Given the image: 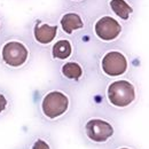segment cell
<instances>
[{"label": "cell", "instance_id": "obj_1", "mask_svg": "<svg viewBox=\"0 0 149 149\" xmlns=\"http://www.w3.org/2000/svg\"><path fill=\"white\" fill-rule=\"evenodd\" d=\"M32 60V48L25 38L7 35L0 40V67L8 71H19Z\"/></svg>", "mask_w": 149, "mask_h": 149}, {"label": "cell", "instance_id": "obj_2", "mask_svg": "<svg viewBox=\"0 0 149 149\" xmlns=\"http://www.w3.org/2000/svg\"><path fill=\"white\" fill-rule=\"evenodd\" d=\"M30 39L40 47H46L55 40L58 25L46 17H35L28 26Z\"/></svg>", "mask_w": 149, "mask_h": 149}, {"label": "cell", "instance_id": "obj_3", "mask_svg": "<svg viewBox=\"0 0 149 149\" xmlns=\"http://www.w3.org/2000/svg\"><path fill=\"white\" fill-rule=\"evenodd\" d=\"M70 107V99L68 94L53 90L45 94L40 101V110L47 119H56L62 117Z\"/></svg>", "mask_w": 149, "mask_h": 149}, {"label": "cell", "instance_id": "obj_4", "mask_svg": "<svg viewBox=\"0 0 149 149\" xmlns=\"http://www.w3.org/2000/svg\"><path fill=\"white\" fill-rule=\"evenodd\" d=\"M107 97L109 103L117 108L130 106L135 99V88L129 80L119 79L109 84L107 88Z\"/></svg>", "mask_w": 149, "mask_h": 149}, {"label": "cell", "instance_id": "obj_5", "mask_svg": "<svg viewBox=\"0 0 149 149\" xmlns=\"http://www.w3.org/2000/svg\"><path fill=\"white\" fill-rule=\"evenodd\" d=\"M123 26L119 21L109 14L99 16L93 23L94 36L101 41H113L122 35Z\"/></svg>", "mask_w": 149, "mask_h": 149}, {"label": "cell", "instance_id": "obj_6", "mask_svg": "<svg viewBox=\"0 0 149 149\" xmlns=\"http://www.w3.org/2000/svg\"><path fill=\"white\" fill-rule=\"evenodd\" d=\"M129 62L126 56L119 51H109L101 57V71L108 77H118L126 72Z\"/></svg>", "mask_w": 149, "mask_h": 149}, {"label": "cell", "instance_id": "obj_7", "mask_svg": "<svg viewBox=\"0 0 149 149\" xmlns=\"http://www.w3.org/2000/svg\"><path fill=\"white\" fill-rule=\"evenodd\" d=\"M85 133L94 142H106L113 134L112 125L101 118H91L85 124Z\"/></svg>", "mask_w": 149, "mask_h": 149}, {"label": "cell", "instance_id": "obj_8", "mask_svg": "<svg viewBox=\"0 0 149 149\" xmlns=\"http://www.w3.org/2000/svg\"><path fill=\"white\" fill-rule=\"evenodd\" d=\"M58 28L62 30L63 33L68 36H72L74 33L83 30L86 25L85 17L76 12V10H68L61 14L58 17Z\"/></svg>", "mask_w": 149, "mask_h": 149}, {"label": "cell", "instance_id": "obj_9", "mask_svg": "<svg viewBox=\"0 0 149 149\" xmlns=\"http://www.w3.org/2000/svg\"><path fill=\"white\" fill-rule=\"evenodd\" d=\"M72 52H74V45L71 40H69L68 38H61L56 40L53 44L52 51H51L53 58L60 60V61L68 60L72 55Z\"/></svg>", "mask_w": 149, "mask_h": 149}, {"label": "cell", "instance_id": "obj_10", "mask_svg": "<svg viewBox=\"0 0 149 149\" xmlns=\"http://www.w3.org/2000/svg\"><path fill=\"white\" fill-rule=\"evenodd\" d=\"M108 6L113 15L123 21H129L133 14V7L126 0H108Z\"/></svg>", "mask_w": 149, "mask_h": 149}, {"label": "cell", "instance_id": "obj_11", "mask_svg": "<svg viewBox=\"0 0 149 149\" xmlns=\"http://www.w3.org/2000/svg\"><path fill=\"white\" fill-rule=\"evenodd\" d=\"M61 74L62 76L72 81H78L83 77V67L79 62L77 61H68L61 67Z\"/></svg>", "mask_w": 149, "mask_h": 149}, {"label": "cell", "instance_id": "obj_12", "mask_svg": "<svg viewBox=\"0 0 149 149\" xmlns=\"http://www.w3.org/2000/svg\"><path fill=\"white\" fill-rule=\"evenodd\" d=\"M13 106V101L10 97V94L6 90L0 88V117L7 115L10 111Z\"/></svg>", "mask_w": 149, "mask_h": 149}, {"label": "cell", "instance_id": "obj_13", "mask_svg": "<svg viewBox=\"0 0 149 149\" xmlns=\"http://www.w3.org/2000/svg\"><path fill=\"white\" fill-rule=\"evenodd\" d=\"M29 149H51L49 145L44 139H36Z\"/></svg>", "mask_w": 149, "mask_h": 149}, {"label": "cell", "instance_id": "obj_14", "mask_svg": "<svg viewBox=\"0 0 149 149\" xmlns=\"http://www.w3.org/2000/svg\"><path fill=\"white\" fill-rule=\"evenodd\" d=\"M6 31H7V23L5 16L0 13V40L6 36Z\"/></svg>", "mask_w": 149, "mask_h": 149}, {"label": "cell", "instance_id": "obj_15", "mask_svg": "<svg viewBox=\"0 0 149 149\" xmlns=\"http://www.w3.org/2000/svg\"><path fill=\"white\" fill-rule=\"evenodd\" d=\"M67 2L69 3H72V5H78V3H83V2H86L87 0H65Z\"/></svg>", "mask_w": 149, "mask_h": 149}, {"label": "cell", "instance_id": "obj_16", "mask_svg": "<svg viewBox=\"0 0 149 149\" xmlns=\"http://www.w3.org/2000/svg\"><path fill=\"white\" fill-rule=\"evenodd\" d=\"M119 149H129V148H119Z\"/></svg>", "mask_w": 149, "mask_h": 149}]
</instances>
